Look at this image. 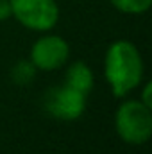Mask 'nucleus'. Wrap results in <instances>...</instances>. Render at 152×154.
Instances as JSON below:
<instances>
[{
    "mask_svg": "<svg viewBox=\"0 0 152 154\" xmlns=\"http://www.w3.org/2000/svg\"><path fill=\"white\" fill-rule=\"evenodd\" d=\"M143 57L138 47L127 39L109 45L104 57V75L114 97H125L140 86L143 79Z\"/></svg>",
    "mask_w": 152,
    "mask_h": 154,
    "instance_id": "nucleus-1",
    "label": "nucleus"
},
{
    "mask_svg": "<svg viewBox=\"0 0 152 154\" xmlns=\"http://www.w3.org/2000/svg\"><path fill=\"white\" fill-rule=\"evenodd\" d=\"M116 134L131 143L141 145L150 140L152 134V111L140 99L138 100H125L114 115Z\"/></svg>",
    "mask_w": 152,
    "mask_h": 154,
    "instance_id": "nucleus-2",
    "label": "nucleus"
},
{
    "mask_svg": "<svg viewBox=\"0 0 152 154\" xmlns=\"http://www.w3.org/2000/svg\"><path fill=\"white\" fill-rule=\"evenodd\" d=\"M11 7L18 23L36 32L54 29L59 20V7L56 0H11Z\"/></svg>",
    "mask_w": 152,
    "mask_h": 154,
    "instance_id": "nucleus-3",
    "label": "nucleus"
},
{
    "mask_svg": "<svg viewBox=\"0 0 152 154\" xmlns=\"http://www.w3.org/2000/svg\"><path fill=\"white\" fill-rule=\"evenodd\" d=\"M43 106L50 116H54L57 120L72 122L84 113L86 95H82L81 91H77L63 82L61 86H56L47 91V95L43 99Z\"/></svg>",
    "mask_w": 152,
    "mask_h": 154,
    "instance_id": "nucleus-4",
    "label": "nucleus"
},
{
    "mask_svg": "<svg viewBox=\"0 0 152 154\" xmlns=\"http://www.w3.org/2000/svg\"><path fill=\"white\" fill-rule=\"evenodd\" d=\"M70 56V45L68 41L56 34H47L34 41L31 48V63L36 66V70L52 72L61 68Z\"/></svg>",
    "mask_w": 152,
    "mask_h": 154,
    "instance_id": "nucleus-5",
    "label": "nucleus"
},
{
    "mask_svg": "<svg viewBox=\"0 0 152 154\" xmlns=\"http://www.w3.org/2000/svg\"><path fill=\"white\" fill-rule=\"evenodd\" d=\"M65 84L74 88L77 91H81L82 95H90V91L93 90L95 84V77L91 68L84 63V61H75L66 68V77H65Z\"/></svg>",
    "mask_w": 152,
    "mask_h": 154,
    "instance_id": "nucleus-6",
    "label": "nucleus"
},
{
    "mask_svg": "<svg viewBox=\"0 0 152 154\" xmlns=\"http://www.w3.org/2000/svg\"><path fill=\"white\" fill-rule=\"evenodd\" d=\"M113 7L125 14H141L149 11L152 5V0H111Z\"/></svg>",
    "mask_w": 152,
    "mask_h": 154,
    "instance_id": "nucleus-7",
    "label": "nucleus"
},
{
    "mask_svg": "<svg viewBox=\"0 0 152 154\" xmlns=\"http://www.w3.org/2000/svg\"><path fill=\"white\" fill-rule=\"evenodd\" d=\"M34 72H36V66L31 61H18L14 65L11 75H13V81L18 84H29L34 77Z\"/></svg>",
    "mask_w": 152,
    "mask_h": 154,
    "instance_id": "nucleus-8",
    "label": "nucleus"
},
{
    "mask_svg": "<svg viewBox=\"0 0 152 154\" xmlns=\"http://www.w3.org/2000/svg\"><path fill=\"white\" fill-rule=\"evenodd\" d=\"M13 16L11 0H0V22H5Z\"/></svg>",
    "mask_w": 152,
    "mask_h": 154,
    "instance_id": "nucleus-9",
    "label": "nucleus"
},
{
    "mask_svg": "<svg viewBox=\"0 0 152 154\" xmlns=\"http://www.w3.org/2000/svg\"><path fill=\"white\" fill-rule=\"evenodd\" d=\"M150 91H152V84L150 82H147L145 86H143V91H141V102L145 104V106H149V108H152V100H150Z\"/></svg>",
    "mask_w": 152,
    "mask_h": 154,
    "instance_id": "nucleus-10",
    "label": "nucleus"
}]
</instances>
